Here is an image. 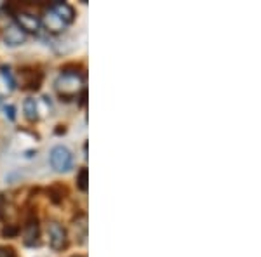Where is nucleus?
I'll use <instances>...</instances> for the list:
<instances>
[{
    "label": "nucleus",
    "instance_id": "1",
    "mask_svg": "<svg viewBox=\"0 0 261 257\" xmlns=\"http://www.w3.org/2000/svg\"><path fill=\"white\" fill-rule=\"evenodd\" d=\"M84 91V77L79 71H63L56 80V92L65 101L79 98Z\"/></svg>",
    "mask_w": 261,
    "mask_h": 257
},
{
    "label": "nucleus",
    "instance_id": "2",
    "mask_svg": "<svg viewBox=\"0 0 261 257\" xmlns=\"http://www.w3.org/2000/svg\"><path fill=\"white\" fill-rule=\"evenodd\" d=\"M50 165L56 172H66L71 168V153L65 146H56L50 151Z\"/></svg>",
    "mask_w": 261,
    "mask_h": 257
},
{
    "label": "nucleus",
    "instance_id": "3",
    "mask_svg": "<svg viewBox=\"0 0 261 257\" xmlns=\"http://www.w3.org/2000/svg\"><path fill=\"white\" fill-rule=\"evenodd\" d=\"M47 233H49V243L54 250H63L68 245V235H66V230L63 227L60 222H50L47 226Z\"/></svg>",
    "mask_w": 261,
    "mask_h": 257
},
{
    "label": "nucleus",
    "instance_id": "4",
    "mask_svg": "<svg viewBox=\"0 0 261 257\" xmlns=\"http://www.w3.org/2000/svg\"><path fill=\"white\" fill-rule=\"evenodd\" d=\"M16 24L24 33H37L40 30V19L30 12H18L16 14Z\"/></svg>",
    "mask_w": 261,
    "mask_h": 257
},
{
    "label": "nucleus",
    "instance_id": "5",
    "mask_svg": "<svg viewBox=\"0 0 261 257\" xmlns=\"http://www.w3.org/2000/svg\"><path fill=\"white\" fill-rule=\"evenodd\" d=\"M40 233H39V221H37V217L32 216L27 219V224H24V245L28 247H35L40 243Z\"/></svg>",
    "mask_w": 261,
    "mask_h": 257
},
{
    "label": "nucleus",
    "instance_id": "6",
    "mask_svg": "<svg viewBox=\"0 0 261 257\" xmlns=\"http://www.w3.org/2000/svg\"><path fill=\"white\" fill-rule=\"evenodd\" d=\"M42 23H44V26L47 28V32H50V33H61L66 28V24L63 23V19L50 9V7H49V11H45Z\"/></svg>",
    "mask_w": 261,
    "mask_h": 257
},
{
    "label": "nucleus",
    "instance_id": "7",
    "mask_svg": "<svg viewBox=\"0 0 261 257\" xmlns=\"http://www.w3.org/2000/svg\"><path fill=\"white\" fill-rule=\"evenodd\" d=\"M24 39H27V33L21 30L16 23L9 24V26L6 28V32H4V40H6L7 45H12V47H14V45L23 44Z\"/></svg>",
    "mask_w": 261,
    "mask_h": 257
},
{
    "label": "nucleus",
    "instance_id": "8",
    "mask_svg": "<svg viewBox=\"0 0 261 257\" xmlns=\"http://www.w3.org/2000/svg\"><path fill=\"white\" fill-rule=\"evenodd\" d=\"M21 78H23L24 89L37 91L42 83V73L39 70H23L21 71Z\"/></svg>",
    "mask_w": 261,
    "mask_h": 257
},
{
    "label": "nucleus",
    "instance_id": "9",
    "mask_svg": "<svg viewBox=\"0 0 261 257\" xmlns=\"http://www.w3.org/2000/svg\"><path fill=\"white\" fill-rule=\"evenodd\" d=\"M50 9H53L58 16H60L65 24L73 23V19H75V9L70 6V4H66V2H56V4H53V6H50Z\"/></svg>",
    "mask_w": 261,
    "mask_h": 257
},
{
    "label": "nucleus",
    "instance_id": "10",
    "mask_svg": "<svg viewBox=\"0 0 261 257\" xmlns=\"http://www.w3.org/2000/svg\"><path fill=\"white\" fill-rule=\"evenodd\" d=\"M23 109H24V117H27V119L30 120V122L39 120V104H37L35 99L28 98L23 103Z\"/></svg>",
    "mask_w": 261,
    "mask_h": 257
},
{
    "label": "nucleus",
    "instance_id": "11",
    "mask_svg": "<svg viewBox=\"0 0 261 257\" xmlns=\"http://www.w3.org/2000/svg\"><path fill=\"white\" fill-rule=\"evenodd\" d=\"M66 193V189L63 188V186H60V184H56V186H53L49 189V196H50V200L54 202V204H61L63 202V195Z\"/></svg>",
    "mask_w": 261,
    "mask_h": 257
},
{
    "label": "nucleus",
    "instance_id": "12",
    "mask_svg": "<svg viewBox=\"0 0 261 257\" xmlns=\"http://www.w3.org/2000/svg\"><path fill=\"white\" fill-rule=\"evenodd\" d=\"M87 176H89V172H87V168L84 167V168H81V172L77 174V188L81 189V191H84L86 193L87 191V186H89V181H87Z\"/></svg>",
    "mask_w": 261,
    "mask_h": 257
},
{
    "label": "nucleus",
    "instance_id": "13",
    "mask_svg": "<svg viewBox=\"0 0 261 257\" xmlns=\"http://www.w3.org/2000/svg\"><path fill=\"white\" fill-rule=\"evenodd\" d=\"M0 73H2V77H4V80H6V83L9 85V89H14V87H16V80H14V77H12L9 66H2V68H0Z\"/></svg>",
    "mask_w": 261,
    "mask_h": 257
},
{
    "label": "nucleus",
    "instance_id": "14",
    "mask_svg": "<svg viewBox=\"0 0 261 257\" xmlns=\"http://www.w3.org/2000/svg\"><path fill=\"white\" fill-rule=\"evenodd\" d=\"M18 226H14V224H7L6 227L2 230V235L4 237H7V238H11V237H16L18 235Z\"/></svg>",
    "mask_w": 261,
    "mask_h": 257
},
{
    "label": "nucleus",
    "instance_id": "15",
    "mask_svg": "<svg viewBox=\"0 0 261 257\" xmlns=\"http://www.w3.org/2000/svg\"><path fill=\"white\" fill-rule=\"evenodd\" d=\"M0 257H16V254H14V250H12V248L0 247Z\"/></svg>",
    "mask_w": 261,
    "mask_h": 257
},
{
    "label": "nucleus",
    "instance_id": "16",
    "mask_svg": "<svg viewBox=\"0 0 261 257\" xmlns=\"http://www.w3.org/2000/svg\"><path fill=\"white\" fill-rule=\"evenodd\" d=\"M6 115L9 117V120H14V106H6Z\"/></svg>",
    "mask_w": 261,
    "mask_h": 257
}]
</instances>
